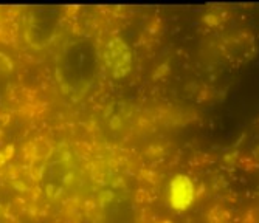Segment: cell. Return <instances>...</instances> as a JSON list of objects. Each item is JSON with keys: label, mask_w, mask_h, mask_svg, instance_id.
<instances>
[{"label": "cell", "mask_w": 259, "mask_h": 223, "mask_svg": "<svg viewBox=\"0 0 259 223\" xmlns=\"http://www.w3.org/2000/svg\"><path fill=\"white\" fill-rule=\"evenodd\" d=\"M97 70H98L97 47L87 39H81L70 43L64 50L58 65L61 81L70 88L87 85L95 78Z\"/></svg>", "instance_id": "1"}, {"label": "cell", "mask_w": 259, "mask_h": 223, "mask_svg": "<svg viewBox=\"0 0 259 223\" xmlns=\"http://www.w3.org/2000/svg\"><path fill=\"white\" fill-rule=\"evenodd\" d=\"M59 20H61L59 8L47 7V8L34 10L27 30L28 42L33 47H44L45 43H49L55 36Z\"/></svg>", "instance_id": "2"}, {"label": "cell", "mask_w": 259, "mask_h": 223, "mask_svg": "<svg viewBox=\"0 0 259 223\" xmlns=\"http://www.w3.org/2000/svg\"><path fill=\"white\" fill-rule=\"evenodd\" d=\"M11 79V65L8 58H5L4 55H0V98H2L8 88Z\"/></svg>", "instance_id": "3"}]
</instances>
